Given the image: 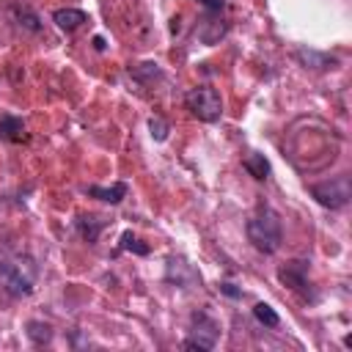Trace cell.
<instances>
[{
	"mask_svg": "<svg viewBox=\"0 0 352 352\" xmlns=\"http://www.w3.org/2000/svg\"><path fill=\"white\" fill-rule=\"evenodd\" d=\"M148 129H151V138L154 140H165L168 138V124L162 118H151L148 121Z\"/></svg>",
	"mask_w": 352,
	"mask_h": 352,
	"instance_id": "e0dca14e",
	"label": "cell"
},
{
	"mask_svg": "<svg viewBox=\"0 0 352 352\" xmlns=\"http://www.w3.org/2000/svg\"><path fill=\"white\" fill-rule=\"evenodd\" d=\"M217 322L209 319L206 314L192 316V336L184 341V349H212L217 341Z\"/></svg>",
	"mask_w": 352,
	"mask_h": 352,
	"instance_id": "8992f818",
	"label": "cell"
},
{
	"mask_svg": "<svg viewBox=\"0 0 352 352\" xmlns=\"http://www.w3.org/2000/svg\"><path fill=\"white\" fill-rule=\"evenodd\" d=\"M253 316L264 324V327H278L280 324V316L272 311V305H267V302H256L253 305Z\"/></svg>",
	"mask_w": 352,
	"mask_h": 352,
	"instance_id": "5bb4252c",
	"label": "cell"
},
{
	"mask_svg": "<svg viewBox=\"0 0 352 352\" xmlns=\"http://www.w3.org/2000/svg\"><path fill=\"white\" fill-rule=\"evenodd\" d=\"M74 226H77L80 236H82L88 245H94V242L99 239L102 228L107 226V220H102V217H96V214H80V217L74 220Z\"/></svg>",
	"mask_w": 352,
	"mask_h": 352,
	"instance_id": "ba28073f",
	"label": "cell"
},
{
	"mask_svg": "<svg viewBox=\"0 0 352 352\" xmlns=\"http://www.w3.org/2000/svg\"><path fill=\"white\" fill-rule=\"evenodd\" d=\"M220 292H223L226 297H231V300H239V297H242V289H236L234 283H220Z\"/></svg>",
	"mask_w": 352,
	"mask_h": 352,
	"instance_id": "ac0fdd59",
	"label": "cell"
},
{
	"mask_svg": "<svg viewBox=\"0 0 352 352\" xmlns=\"http://www.w3.org/2000/svg\"><path fill=\"white\" fill-rule=\"evenodd\" d=\"M28 338L33 341V344H50V338H52V327L50 324H44V322H28Z\"/></svg>",
	"mask_w": 352,
	"mask_h": 352,
	"instance_id": "9a60e30c",
	"label": "cell"
},
{
	"mask_svg": "<svg viewBox=\"0 0 352 352\" xmlns=\"http://www.w3.org/2000/svg\"><path fill=\"white\" fill-rule=\"evenodd\" d=\"M0 283L14 297H28L36 283V264L28 256H14L0 261Z\"/></svg>",
	"mask_w": 352,
	"mask_h": 352,
	"instance_id": "7a4b0ae2",
	"label": "cell"
},
{
	"mask_svg": "<svg viewBox=\"0 0 352 352\" xmlns=\"http://www.w3.org/2000/svg\"><path fill=\"white\" fill-rule=\"evenodd\" d=\"M311 195L327 209H341L349 204V176H336L324 184H314Z\"/></svg>",
	"mask_w": 352,
	"mask_h": 352,
	"instance_id": "277c9868",
	"label": "cell"
},
{
	"mask_svg": "<svg viewBox=\"0 0 352 352\" xmlns=\"http://www.w3.org/2000/svg\"><path fill=\"white\" fill-rule=\"evenodd\" d=\"M0 140H8V143H22L28 140V126L19 116H3L0 118Z\"/></svg>",
	"mask_w": 352,
	"mask_h": 352,
	"instance_id": "52a82bcc",
	"label": "cell"
},
{
	"mask_svg": "<svg viewBox=\"0 0 352 352\" xmlns=\"http://www.w3.org/2000/svg\"><path fill=\"white\" fill-rule=\"evenodd\" d=\"M198 3H201V6H206L209 11H220V8L226 6V0H198Z\"/></svg>",
	"mask_w": 352,
	"mask_h": 352,
	"instance_id": "d6986e66",
	"label": "cell"
},
{
	"mask_svg": "<svg viewBox=\"0 0 352 352\" xmlns=\"http://www.w3.org/2000/svg\"><path fill=\"white\" fill-rule=\"evenodd\" d=\"M242 168H245L253 179H258V182H264V179L270 176V162H267L264 154H258V151H250V154L242 160Z\"/></svg>",
	"mask_w": 352,
	"mask_h": 352,
	"instance_id": "8fae6325",
	"label": "cell"
},
{
	"mask_svg": "<svg viewBox=\"0 0 352 352\" xmlns=\"http://www.w3.org/2000/svg\"><path fill=\"white\" fill-rule=\"evenodd\" d=\"M248 239L253 242L256 250L261 253H275L280 248V220L270 206H261L250 220H248Z\"/></svg>",
	"mask_w": 352,
	"mask_h": 352,
	"instance_id": "6da1fadb",
	"label": "cell"
},
{
	"mask_svg": "<svg viewBox=\"0 0 352 352\" xmlns=\"http://www.w3.org/2000/svg\"><path fill=\"white\" fill-rule=\"evenodd\" d=\"M11 16H14V22H16L19 28H25V30H30V33H38V30H41L38 16H36L28 6H11Z\"/></svg>",
	"mask_w": 352,
	"mask_h": 352,
	"instance_id": "4fadbf2b",
	"label": "cell"
},
{
	"mask_svg": "<svg viewBox=\"0 0 352 352\" xmlns=\"http://www.w3.org/2000/svg\"><path fill=\"white\" fill-rule=\"evenodd\" d=\"M184 104H187V110H190L198 121H206V124H214V121L223 116V99H220V94H217L214 88H209V85H198V88L187 91Z\"/></svg>",
	"mask_w": 352,
	"mask_h": 352,
	"instance_id": "3957f363",
	"label": "cell"
},
{
	"mask_svg": "<svg viewBox=\"0 0 352 352\" xmlns=\"http://www.w3.org/2000/svg\"><path fill=\"white\" fill-rule=\"evenodd\" d=\"M52 22H55L60 30H77L82 22H88V16H85V11H80V8H58V11L52 14Z\"/></svg>",
	"mask_w": 352,
	"mask_h": 352,
	"instance_id": "30bf717a",
	"label": "cell"
},
{
	"mask_svg": "<svg viewBox=\"0 0 352 352\" xmlns=\"http://www.w3.org/2000/svg\"><path fill=\"white\" fill-rule=\"evenodd\" d=\"M94 47H96V50H104V38H102V36H94Z\"/></svg>",
	"mask_w": 352,
	"mask_h": 352,
	"instance_id": "ffe728a7",
	"label": "cell"
},
{
	"mask_svg": "<svg viewBox=\"0 0 352 352\" xmlns=\"http://www.w3.org/2000/svg\"><path fill=\"white\" fill-rule=\"evenodd\" d=\"M297 60L305 63V66H311V69H327V66L336 63V58H330L324 52H316V50H305V47L297 50Z\"/></svg>",
	"mask_w": 352,
	"mask_h": 352,
	"instance_id": "7c38bea8",
	"label": "cell"
},
{
	"mask_svg": "<svg viewBox=\"0 0 352 352\" xmlns=\"http://www.w3.org/2000/svg\"><path fill=\"white\" fill-rule=\"evenodd\" d=\"M121 250H132L138 256H148V245H143L140 239H135L132 231H124L121 234Z\"/></svg>",
	"mask_w": 352,
	"mask_h": 352,
	"instance_id": "2e32d148",
	"label": "cell"
},
{
	"mask_svg": "<svg viewBox=\"0 0 352 352\" xmlns=\"http://www.w3.org/2000/svg\"><path fill=\"white\" fill-rule=\"evenodd\" d=\"M278 278H280L283 286H289L292 292L302 294L305 300H311V302L319 300V294H316V292L311 289V283H308V261H289L286 267H280Z\"/></svg>",
	"mask_w": 352,
	"mask_h": 352,
	"instance_id": "5b68a950",
	"label": "cell"
},
{
	"mask_svg": "<svg viewBox=\"0 0 352 352\" xmlns=\"http://www.w3.org/2000/svg\"><path fill=\"white\" fill-rule=\"evenodd\" d=\"M85 192L91 198L104 201V204H121L126 198V184L124 182H116L113 187H96V184H91V187H85Z\"/></svg>",
	"mask_w": 352,
	"mask_h": 352,
	"instance_id": "9c48e42d",
	"label": "cell"
}]
</instances>
